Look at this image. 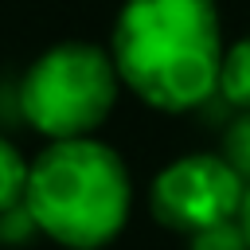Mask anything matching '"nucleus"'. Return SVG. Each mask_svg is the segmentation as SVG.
<instances>
[{
	"label": "nucleus",
	"mask_w": 250,
	"mask_h": 250,
	"mask_svg": "<svg viewBox=\"0 0 250 250\" xmlns=\"http://www.w3.org/2000/svg\"><path fill=\"white\" fill-rule=\"evenodd\" d=\"M109 55L117 78L152 109L203 105L219 90L227 55L215 0H125Z\"/></svg>",
	"instance_id": "obj_1"
},
{
	"label": "nucleus",
	"mask_w": 250,
	"mask_h": 250,
	"mask_svg": "<svg viewBox=\"0 0 250 250\" xmlns=\"http://www.w3.org/2000/svg\"><path fill=\"white\" fill-rule=\"evenodd\" d=\"M23 207L47 238L70 250L105 246L129 219V172L121 156L94 141H51L27 172Z\"/></svg>",
	"instance_id": "obj_2"
},
{
	"label": "nucleus",
	"mask_w": 250,
	"mask_h": 250,
	"mask_svg": "<svg viewBox=\"0 0 250 250\" xmlns=\"http://www.w3.org/2000/svg\"><path fill=\"white\" fill-rule=\"evenodd\" d=\"M117 86L121 78L109 51L94 43H59L23 70L16 98L35 133L51 141H74L90 137L109 117Z\"/></svg>",
	"instance_id": "obj_3"
},
{
	"label": "nucleus",
	"mask_w": 250,
	"mask_h": 250,
	"mask_svg": "<svg viewBox=\"0 0 250 250\" xmlns=\"http://www.w3.org/2000/svg\"><path fill=\"white\" fill-rule=\"evenodd\" d=\"M246 184L223 156H180L152 180V215L184 234H199L227 219H238Z\"/></svg>",
	"instance_id": "obj_4"
},
{
	"label": "nucleus",
	"mask_w": 250,
	"mask_h": 250,
	"mask_svg": "<svg viewBox=\"0 0 250 250\" xmlns=\"http://www.w3.org/2000/svg\"><path fill=\"white\" fill-rule=\"evenodd\" d=\"M27 172H31V164L23 160V152H20L8 137H0V215L23 207Z\"/></svg>",
	"instance_id": "obj_5"
},
{
	"label": "nucleus",
	"mask_w": 250,
	"mask_h": 250,
	"mask_svg": "<svg viewBox=\"0 0 250 250\" xmlns=\"http://www.w3.org/2000/svg\"><path fill=\"white\" fill-rule=\"evenodd\" d=\"M219 90L227 94V102H230V105L250 109V35H246V39H238V43L223 55Z\"/></svg>",
	"instance_id": "obj_6"
},
{
	"label": "nucleus",
	"mask_w": 250,
	"mask_h": 250,
	"mask_svg": "<svg viewBox=\"0 0 250 250\" xmlns=\"http://www.w3.org/2000/svg\"><path fill=\"white\" fill-rule=\"evenodd\" d=\"M223 160L234 168V176L250 188V109H242L227 133H223Z\"/></svg>",
	"instance_id": "obj_7"
},
{
	"label": "nucleus",
	"mask_w": 250,
	"mask_h": 250,
	"mask_svg": "<svg viewBox=\"0 0 250 250\" xmlns=\"http://www.w3.org/2000/svg\"><path fill=\"white\" fill-rule=\"evenodd\" d=\"M191 250H250V242L242 234V223L227 219L219 227H207V230L191 234Z\"/></svg>",
	"instance_id": "obj_8"
},
{
	"label": "nucleus",
	"mask_w": 250,
	"mask_h": 250,
	"mask_svg": "<svg viewBox=\"0 0 250 250\" xmlns=\"http://www.w3.org/2000/svg\"><path fill=\"white\" fill-rule=\"evenodd\" d=\"M238 223H242V234H246V242H250V188H246V195H242V207H238Z\"/></svg>",
	"instance_id": "obj_9"
}]
</instances>
